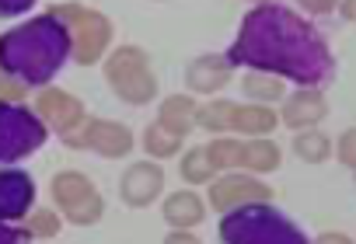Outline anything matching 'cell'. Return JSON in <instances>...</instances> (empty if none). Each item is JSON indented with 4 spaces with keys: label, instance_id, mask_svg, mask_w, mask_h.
I'll use <instances>...</instances> for the list:
<instances>
[{
    "label": "cell",
    "instance_id": "1",
    "mask_svg": "<svg viewBox=\"0 0 356 244\" xmlns=\"http://www.w3.org/2000/svg\"><path fill=\"white\" fill-rule=\"evenodd\" d=\"M234 67L266 70L297 88H325L335 77V56L325 35L280 0L255 4L227 49Z\"/></svg>",
    "mask_w": 356,
    "mask_h": 244
},
{
    "label": "cell",
    "instance_id": "2",
    "mask_svg": "<svg viewBox=\"0 0 356 244\" xmlns=\"http://www.w3.org/2000/svg\"><path fill=\"white\" fill-rule=\"evenodd\" d=\"M74 56V39L56 11L25 18L0 35V74L22 81L25 88H49V81Z\"/></svg>",
    "mask_w": 356,
    "mask_h": 244
},
{
    "label": "cell",
    "instance_id": "3",
    "mask_svg": "<svg viewBox=\"0 0 356 244\" xmlns=\"http://www.w3.org/2000/svg\"><path fill=\"white\" fill-rule=\"evenodd\" d=\"M217 234L224 244H311L307 234L273 202H248L220 213Z\"/></svg>",
    "mask_w": 356,
    "mask_h": 244
},
{
    "label": "cell",
    "instance_id": "4",
    "mask_svg": "<svg viewBox=\"0 0 356 244\" xmlns=\"http://www.w3.org/2000/svg\"><path fill=\"white\" fill-rule=\"evenodd\" d=\"M105 81L126 105H150L157 98V77L150 70V56L140 46H115L105 56Z\"/></svg>",
    "mask_w": 356,
    "mask_h": 244
},
{
    "label": "cell",
    "instance_id": "5",
    "mask_svg": "<svg viewBox=\"0 0 356 244\" xmlns=\"http://www.w3.org/2000/svg\"><path fill=\"white\" fill-rule=\"evenodd\" d=\"M49 126L35 108L22 101H0V168H15L18 161L42 150Z\"/></svg>",
    "mask_w": 356,
    "mask_h": 244
},
{
    "label": "cell",
    "instance_id": "6",
    "mask_svg": "<svg viewBox=\"0 0 356 244\" xmlns=\"http://www.w3.org/2000/svg\"><path fill=\"white\" fill-rule=\"evenodd\" d=\"M49 11H56L67 29H70V39H74V56L81 67H91L98 63L105 53H108V42H112V22L88 8V4H74V0H67V4H53Z\"/></svg>",
    "mask_w": 356,
    "mask_h": 244
},
{
    "label": "cell",
    "instance_id": "7",
    "mask_svg": "<svg viewBox=\"0 0 356 244\" xmlns=\"http://www.w3.org/2000/svg\"><path fill=\"white\" fill-rule=\"evenodd\" d=\"M49 192H53V202L60 206V213H63L67 223L91 227L105 213V199H102V192L95 188V181L84 171H60L53 178Z\"/></svg>",
    "mask_w": 356,
    "mask_h": 244
},
{
    "label": "cell",
    "instance_id": "8",
    "mask_svg": "<svg viewBox=\"0 0 356 244\" xmlns=\"http://www.w3.org/2000/svg\"><path fill=\"white\" fill-rule=\"evenodd\" d=\"M67 147L74 150H95L98 157H108V161H119L133 150L136 136L126 122H115V119H88L77 133H70L63 140Z\"/></svg>",
    "mask_w": 356,
    "mask_h": 244
},
{
    "label": "cell",
    "instance_id": "9",
    "mask_svg": "<svg viewBox=\"0 0 356 244\" xmlns=\"http://www.w3.org/2000/svg\"><path fill=\"white\" fill-rule=\"evenodd\" d=\"M207 202L217 213H231V209L248 206V202H273V188L252 171H224L210 181Z\"/></svg>",
    "mask_w": 356,
    "mask_h": 244
},
{
    "label": "cell",
    "instance_id": "10",
    "mask_svg": "<svg viewBox=\"0 0 356 244\" xmlns=\"http://www.w3.org/2000/svg\"><path fill=\"white\" fill-rule=\"evenodd\" d=\"M35 112H39V119H42L60 140H67L70 133H77V129L88 122V112H84L81 98H74V95L63 91V88H39V95H35Z\"/></svg>",
    "mask_w": 356,
    "mask_h": 244
},
{
    "label": "cell",
    "instance_id": "11",
    "mask_svg": "<svg viewBox=\"0 0 356 244\" xmlns=\"http://www.w3.org/2000/svg\"><path fill=\"white\" fill-rule=\"evenodd\" d=\"M164 192V168L157 161H136L126 168L122 181H119V195L129 209H143L150 202H157Z\"/></svg>",
    "mask_w": 356,
    "mask_h": 244
},
{
    "label": "cell",
    "instance_id": "12",
    "mask_svg": "<svg viewBox=\"0 0 356 244\" xmlns=\"http://www.w3.org/2000/svg\"><path fill=\"white\" fill-rule=\"evenodd\" d=\"M35 206V181L22 168H0V220L18 223Z\"/></svg>",
    "mask_w": 356,
    "mask_h": 244
},
{
    "label": "cell",
    "instance_id": "13",
    "mask_svg": "<svg viewBox=\"0 0 356 244\" xmlns=\"http://www.w3.org/2000/svg\"><path fill=\"white\" fill-rule=\"evenodd\" d=\"M231 77H234V63L227 60V53H203L186 67L189 95H220L231 84Z\"/></svg>",
    "mask_w": 356,
    "mask_h": 244
},
{
    "label": "cell",
    "instance_id": "14",
    "mask_svg": "<svg viewBox=\"0 0 356 244\" xmlns=\"http://www.w3.org/2000/svg\"><path fill=\"white\" fill-rule=\"evenodd\" d=\"M325 115H328V101H325L321 88H297L280 101V122L293 133L314 129Z\"/></svg>",
    "mask_w": 356,
    "mask_h": 244
},
{
    "label": "cell",
    "instance_id": "15",
    "mask_svg": "<svg viewBox=\"0 0 356 244\" xmlns=\"http://www.w3.org/2000/svg\"><path fill=\"white\" fill-rule=\"evenodd\" d=\"M207 199L196 192V188H178L171 195H164L161 202V216L171 230H193L207 220Z\"/></svg>",
    "mask_w": 356,
    "mask_h": 244
},
{
    "label": "cell",
    "instance_id": "16",
    "mask_svg": "<svg viewBox=\"0 0 356 244\" xmlns=\"http://www.w3.org/2000/svg\"><path fill=\"white\" fill-rule=\"evenodd\" d=\"M280 122L276 108L273 105H259V101H248V105H238L234 108V122H231V133L245 136V140H255V136H269Z\"/></svg>",
    "mask_w": 356,
    "mask_h": 244
},
{
    "label": "cell",
    "instance_id": "17",
    "mask_svg": "<svg viewBox=\"0 0 356 244\" xmlns=\"http://www.w3.org/2000/svg\"><path fill=\"white\" fill-rule=\"evenodd\" d=\"M196 112H200V105H196L193 95H168L157 105V122L164 129L178 133V136H189L193 126H196Z\"/></svg>",
    "mask_w": 356,
    "mask_h": 244
},
{
    "label": "cell",
    "instance_id": "18",
    "mask_svg": "<svg viewBox=\"0 0 356 244\" xmlns=\"http://www.w3.org/2000/svg\"><path fill=\"white\" fill-rule=\"evenodd\" d=\"M280 164H283V150H280L269 136L245 140V150H241V171H252V174H273Z\"/></svg>",
    "mask_w": 356,
    "mask_h": 244
},
{
    "label": "cell",
    "instance_id": "19",
    "mask_svg": "<svg viewBox=\"0 0 356 244\" xmlns=\"http://www.w3.org/2000/svg\"><path fill=\"white\" fill-rule=\"evenodd\" d=\"M241 95H248V101H259V105H276L290 91H286V81L283 77L266 74V70H248L241 77Z\"/></svg>",
    "mask_w": 356,
    "mask_h": 244
},
{
    "label": "cell",
    "instance_id": "20",
    "mask_svg": "<svg viewBox=\"0 0 356 244\" xmlns=\"http://www.w3.org/2000/svg\"><path fill=\"white\" fill-rule=\"evenodd\" d=\"M178 171H182V181H189V185H210L220 171H217V164H213V157H210V147L203 143V147H189L186 154H182V161H178Z\"/></svg>",
    "mask_w": 356,
    "mask_h": 244
},
{
    "label": "cell",
    "instance_id": "21",
    "mask_svg": "<svg viewBox=\"0 0 356 244\" xmlns=\"http://www.w3.org/2000/svg\"><path fill=\"white\" fill-rule=\"evenodd\" d=\"M234 108H238V101H231V98H210V101L200 105V112H196V126H203V129L213 133V136H224V133H231Z\"/></svg>",
    "mask_w": 356,
    "mask_h": 244
},
{
    "label": "cell",
    "instance_id": "22",
    "mask_svg": "<svg viewBox=\"0 0 356 244\" xmlns=\"http://www.w3.org/2000/svg\"><path fill=\"white\" fill-rule=\"evenodd\" d=\"M140 143H143V150L150 154V161H168V157H175L178 150H186V136L164 129L161 122H150V126L143 129Z\"/></svg>",
    "mask_w": 356,
    "mask_h": 244
},
{
    "label": "cell",
    "instance_id": "23",
    "mask_svg": "<svg viewBox=\"0 0 356 244\" xmlns=\"http://www.w3.org/2000/svg\"><path fill=\"white\" fill-rule=\"evenodd\" d=\"M293 154L304 161V164H325L332 157V140L318 129H300L293 136Z\"/></svg>",
    "mask_w": 356,
    "mask_h": 244
},
{
    "label": "cell",
    "instance_id": "24",
    "mask_svg": "<svg viewBox=\"0 0 356 244\" xmlns=\"http://www.w3.org/2000/svg\"><path fill=\"white\" fill-rule=\"evenodd\" d=\"M210 157L217 164V171H241V150H245V140H234V136H213L210 143Z\"/></svg>",
    "mask_w": 356,
    "mask_h": 244
},
{
    "label": "cell",
    "instance_id": "25",
    "mask_svg": "<svg viewBox=\"0 0 356 244\" xmlns=\"http://www.w3.org/2000/svg\"><path fill=\"white\" fill-rule=\"evenodd\" d=\"M25 227H29L32 237H56L60 227H63V213H56V209H32L25 216Z\"/></svg>",
    "mask_w": 356,
    "mask_h": 244
},
{
    "label": "cell",
    "instance_id": "26",
    "mask_svg": "<svg viewBox=\"0 0 356 244\" xmlns=\"http://www.w3.org/2000/svg\"><path fill=\"white\" fill-rule=\"evenodd\" d=\"M335 157H339V164H346V168L356 171V126L346 129V133L335 140Z\"/></svg>",
    "mask_w": 356,
    "mask_h": 244
},
{
    "label": "cell",
    "instance_id": "27",
    "mask_svg": "<svg viewBox=\"0 0 356 244\" xmlns=\"http://www.w3.org/2000/svg\"><path fill=\"white\" fill-rule=\"evenodd\" d=\"M29 95V88L22 84V81H15V77H8V74H0V101H22Z\"/></svg>",
    "mask_w": 356,
    "mask_h": 244
},
{
    "label": "cell",
    "instance_id": "28",
    "mask_svg": "<svg viewBox=\"0 0 356 244\" xmlns=\"http://www.w3.org/2000/svg\"><path fill=\"white\" fill-rule=\"evenodd\" d=\"M0 244H32V234L29 227H15L0 220Z\"/></svg>",
    "mask_w": 356,
    "mask_h": 244
},
{
    "label": "cell",
    "instance_id": "29",
    "mask_svg": "<svg viewBox=\"0 0 356 244\" xmlns=\"http://www.w3.org/2000/svg\"><path fill=\"white\" fill-rule=\"evenodd\" d=\"M339 4L342 0H297V8L307 15H332V11H339Z\"/></svg>",
    "mask_w": 356,
    "mask_h": 244
},
{
    "label": "cell",
    "instance_id": "30",
    "mask_svg": "<svg viewBox=\"0 0 356 244\" xmlns=\"http://www.w3.org/2000/svg\"><path fill=\"white\" fill-rule=\"evenodd\" d=\"M35 8V0H0V18H18Z\"/></svg>",
    "mask_w": 356,
    "mask_h": 244
},
{
    "label": "cell",
    "instance_id": "31",
    "mask_svg": "<svg viewBox=\"0 0 356 244\" xmlns=\"http://www.w3.org/2000/svg\"><path fill=\"white\" fill-rule=\"evenodd\" d=\"M311 244H356L349 234H342V230H321Z\"/></svg>",
    "mask_w": 356,
    "mask_h": 244
},
{
    "label": "cell",
    "instance_id": "32",
    "mask_svg": "<svg viewBox=\"0 0 356 244\" xmlns=\"http://www.w3.org/2000/svg\"><path fill=\"white\" fill-rule=\"evenodd\" d=\"M164 244H203L193 230H171V234H164Z\"/></svg>",
    "mask_w": 356,
    "mask_h": 244
},
{
    "label": "cell",
    "instance_id": "33",
    "mask_svg": "<svg viewBox=\"0 0 356 244\" xmlns=\"http://www.w3.org/2000/svg\"><path fill=\"white\" fill-rule=\"evenodd\" d=\"M339 11H342V18H346V22H356V0H342Z\"/></svg>",
    "mask_w": 356,
    "mask_h": 244
},
{
    "label": "cell",
    "instance_id": "34",
    "mask_svg": "<svg viewBox=\"0 0 356 244\" xmlns=\"http://www.w3.org/2000/svg\"><path fill=\"white\" fill-rule=\"evenodd\" d=\"M252 4H266V0H252Z\"/></svg>",
    "mask_w": 356,
    "mask_h": 244
},
{
    "label": "cell",
    "instance_id": "35",
    "mask_svg": "<svg viewBox=\"0 0 356 244\" xmlns=\"http://www.w3.org/2000/svg\"><path fill=\"white\" fill-rule=\"evenodd\" d=\"M353 174H356V171H353Z\"/></svg>",
    "mask_w": 356,
    "mask_h": 244
}]
</instances>
